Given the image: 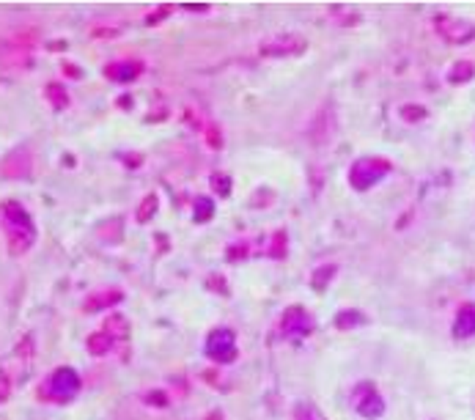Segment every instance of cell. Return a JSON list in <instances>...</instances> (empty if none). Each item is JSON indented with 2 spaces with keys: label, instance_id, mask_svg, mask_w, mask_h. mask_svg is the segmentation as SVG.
<instances>
[{
  "label": "cell",
  "instance_id": "cell-9",
  "mask_svg": "<svg viewBox=\"0 0 475 420\" xmlns=\"http://www.w3.org/2000/svg\"><path fill=\"white\" fill-rule=\"evenodd\" d=\"M454 335H456V338H470V335H475V305L473 302H467V305L459 308L456 321H454Z\"/></svg>",
  "mask_w": 475,
  "mask_h": 420
},
{
  "label": "cell",
  "instance_id": "cell-1",
  "mask_svg": "<svg viewBox=\"0 0 475 420\" xmlns=\"http://www.w3.org/2000/svg\"><path fill=\"white\" fill-rule=\"evenodd\" d=\"M0 220H3L6 236H9V250L14 256H22L36 239V226L31 214L22 209L17 201H6L0 206Z\"/></svg>",
  "mask_w": 475,
  "mask_h": 420
},
{
  "label": "cell",
  "instance_id": "cell-5",
  "mask_svg": "<svg viewBox=\"0 0 475 420\" xmlns=\"http://www.w3.org/2000/svg\"><path fill=\"white\" fill-rule=\"evenodd\" d=\"M314 333V319L311 314L305 311V308H289L281 319V335L283 338H291V341H299V338H305V335Z\"/></svg>",
  "mask_w": 475,
  "mask_h": 420
},
{
  "label": "cell",
  "instance_id": "cell-11",
  "mask_svg": "<svg viewBox=\"0 0 475 420\" xmlns=\"http://www.w3.org/2000/svg\"><path fill=\"white\" fill-rule=\"evenodd\" d=\"M113 344H116V338H113V335H110L105 327H102L99 333H94L89 338V351L99 357V354H107V351L113 349Z\"/></svg>",
  "mask_w": 475,
  "mask_h": 420
},
{
  "label": "cell",
  "instance_id": "cell-16",
  "mask_svg": "<svg viewBox=\"0 0 475 420\" xmlns=\"http://www.w3.org/2000/svg\"><path fill=\"white\" fill-rule=\"evenodd\" d=\"M107 299H121V294H119V291H110V294H99V297H91L89 302H86V311H99V308H105V305H110Z\"/></svg>",
  "mask_w": 475,
  "mask_h": 420
},
{
  "label": "cell",
  "instance_id": "cell-2",
  "mask_svg": "<svg viewBox=\"0 0 475 420\" xmlns=\"http://www.w3.org/2000/svg\"><path fill=\"white\" fill-rule=\"evenodd\" d=\"M390 174V162L382 157H363L357 159L349 171V184H352L357 193L371 190L374 184H379L385 176Z\"/></svg>",
  "mask_w": 475,
  "mask_h": 420
},
{
  "label": "cell",
  "instance_id": "cell-14",
  "mask_svg": "<svg viewBox=\"0 0 475 420\" xmlns=\"http://www.w3.org/2000/svg\"><path fill=\"white\" fill-rule=\"evenodd\" d=\"M294 420H324L314 404H297L294 406Z\"/></svg>",
  "mask_w": 475,
  "mask_h": 420
},
{
  "label": "cell",
  "instance_id": "cell-7",
  "mask_svg": "<svg viewBox=\"0 0 475 420\" xmlns=\"http://www.w3.org/2000/svg\"><path fill=\"white\" fill-rule=\"evenodd\" d=\"M206 354L214 363H231L236 357V338L231 330H214L206 341Z\"/></svg>",
  "mask_w": 475,
  "mask_h": 420
},
{
  "label": "cell",
  "instance_id": "cell-10",
  "mask_svg": "<svg viewBox=\"0 0 475 420\" xmlns=\"http://www.w3.org/2000/svg\"><path fill=\"white\" fill-rule=\"evenodd\" d=\"M105 74L110 80H116V83H129V80H135L138 74H141V64H129V61H124V64H113V66H107Z\"/></svg>",
  "mask_w": 475,
  "mask_h": 420
},
{
  "label": "cell",
  "instance_id": "cell-8",
  "mask_svg": "<svg viewBox=\"0 0 475 420\" xmlns=\"http://www.w3.org/2000/svg\"><path fill=\"white\" fill-rule=\"evenodd\" d=\"M302 50H305V39H302V36H278V39L261 44V55H272V58L299 55Z\"/></svg>",
  "mask_w": 475,
  "mask_h": 420
},
{
  "label": "cell",
  "instance_id": "cell-12",
  "mask_svg": "<svg viewBox=\"0 0 475 420\" xmlns=\"http://www.w3.org/2000/svg\"><path fill=\"white\" fill-rule=\"evenodd\" d=\"M473 77H475V66L470 61H459L456 66L451 69V74H448V80H451L454 86H461V83H467V80H473Z\"/></svg>",
  "mask_w": 475,
  "mask_h": 420
},
{
  "label": "cell",
  "instance_id": "cell-20",
  "mask_svg": "<svg viewBox=\"0 0 475 420\" xmlns=\"http://www.w3.org/2000/svg\"><path fill=\"white\" fill-rule=\"evenodd\" d=\"M401 116H404L406 121H415V119H423V116H426V110H423V107H415V110H412V107H404Z\"/></svg>",
  "mask_w": 475,
  "mask_h": 420
},
{
  "label": "cell",
  "instance_id": "cell-18",
  "mask_svg": "<svg viewBox=\"0 0 475 420\" xmlns=\"http://www.w3.org/2000/svg\"><path fill=\"white\" fill-rule=\"evenodd\" d=\"M333 275H335V266H321V269L314 272V286H316V289H324Z\"/></svg>",
  "mask_w": 475,
  "mask_h": 420
},
{
  "label": "cell",
  "instance_id": "cell-19",
  "mask_svg": "<svg viewBox=\"0 0 475 420\" xmlns=\"http://www.w3.org/2000/svg\"><path fill=\"white\" fill-rule=\"evenodd\" d=\"M47 96H50V99H53V105L55 107H66V91H64V88L61 86H47Z\"/></svg>",
  "mask_w": 475,
  "mask_h": 420
},
{
  "label": "cell",
  "instance_id": "cell-15",
  "mask_svg": "<svg viewBox=\"0 0 475 420\" xmlns=\"http://www.w3.org/2000/svg\"><path fill=\"white\" fill-rule=\"evenodd\" d=\"M211 211H214V204H211L209 198H198L195 201V220L198 223H206L211 217Z\"/></svg>",
  "mask_w": 475,
  "mask_h": 420
},
{
  "label": "cell",
  "instance_id": "cell-3",
  "mask_svg": "<svg viewBox=\"0 0 475 420\" xmlns=\"http://www.w3.org/2000/svg\"><path fill=\"white\" fill-rule=\"evenodd\" d=\"M44 396L47 399H53V401L64 404L69 401V399H74L77 396V390H80V376H77V371L74 368H58L53 376L47 379V385H44Z\"/></svg>",
  "mask_w": 475,
  "mask_h": 420
},
{
  "label": "cell",
  "instance_id": "cell-4",
  "mask_svg": "<svg viewBox=\"0 0 475 420\" xmlns=\"http://www.w3.org/2000/svg\"><path fill=\"white\" fill-rule=\"evenodd\" d=\"M352 404H354V409H357V412H360L366 420L382 418V412H385V401H382V396H379V393H376V387L369 385V382L357 385V390L352 393Z\"/></svg>",
  "mask_w": 475,
  "mask_h": 420
},
{
  "label": "cell",
  "instance_id": "cell-13",
  "mask_svg": "<svg viewBox=\"0 0 475 420\" xmlns=\"http://www.w3.org/2000/svg\"><path fill=\"white\" fill-rule=\"evenodd\" d=\"M335 324H338V330H352V327L366 324V316L357 314V311H344V314L335 316Z\"/></svg>",
  "mask_w": 475,
  "mask_h": 420
},
{
  "label": "cell",
  "instance_id": "cell-17",
  "mask_svg": "<svg viewBox=\"0 0 475 420\" xmlns=\"http://www.w3.org/2000/svg\"><path fill=\"white\" fill-rule=\"evenodd\" d=\"M154 209H157V195H149V198L143 201V206L138 209V220H141V223H146V220L154 214Z\"/></svg>",
  "mask_w": 475,
  "mask_h": 420
},
{
  "label": "cell",
  "instance_id": "cell-6",
  "mask_svg": "<svg viewBox=\"0 0 475 420\" xmlns=\"http://www.w3.org/2000/svg\"><path fill=\"white\" fill-rule=\"evenodd\" d=\"M434 25H437V31H440L442 39H448L451 44H464V41H470V39L475 36L473 22L451 17V14H437Z\"/></svg>",
  "mask_w": 475,
  "mask_h": 420
}]
</instances>
